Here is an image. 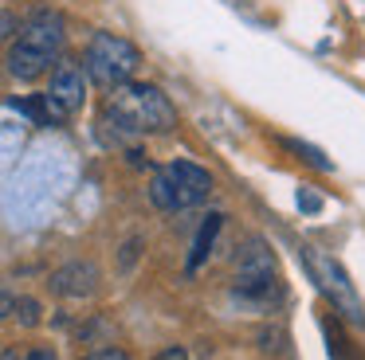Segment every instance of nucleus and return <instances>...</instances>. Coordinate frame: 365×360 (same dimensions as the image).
<instances>
[{"mask_svg": "<svg viewBox=\"0 0 365 360\" xmlns=\"http://www.w3.org/2000/svg\"><path fill=\"white\" fill-rule=\"evenodd\" d=\"M177 125V106L169 94L153 83H122L114 86L103 117H98V141L126 149L142 133H169Z\"/></svg>", "mask_w": 365, "mask_h": 360, "instance_id": "obj_1", "label": "nucleus"}, {"mask_svg": "<svg viewBox=\"0 0 365 360\" xmlns=\"http://www.w3.org/2000/svg\"><path fill=\"white\" fill-rule=\"evenodd\" d=\"M63 43H67L63 16L51 12V8L36 12L32 20L16 31V43H12V51H9L12 78H20V83H36L40 75H48L51 63H56L59 51H63Z\"/></svg>", "mask_w": 365, "mask_h": 360, "instance_id": "obj_2", "label": "nucleus"}, {"mask_svg": "<svg viewBox=\"0 0 365 360\" xmlns=\"http://www.w3.org/2000/svg\"><path fill=\"white\" fill-rule=\"evenodd\" d=\"M299 258H302V266H307V274L314 278V286L322 290V297L330 302L334 317H341L354 329H365V305H361V297H357L354 282L346 278V270H341L338 258L326 255V250H318V247H310V243L299 247Z\"/></svg>", "mask_w": 365, "mask_h": 360, "instance_id": "obj_3", "label": "nucleus"}, {"mask_svg": "<svg viewBox=\"0 0 365 360\" xmlns=\"http://www.w3.org/2000/svg\"><path fill=\"white\" fill-rule=\"evenodd\" d=\"M83 70L95 78L98 86H122L134 78V70L142 67V51H138L130 39L114 36V31H95L87 43V55H83Z\"/></svg>", "mask_w": 365, "mask_h": 360, "instance_id": "obj_4", "label": "nucleus"}, {"mask_svg": "<svg viewBox=\"0 0 365 360\" xmlns=\"http://www.w3.org/2000/svg\"><path fill=\"white\" fill-rule=\"evenodd\" d=\"M236 297L244 302H255V305H267L283 294V282H279V270H275V255L263 239H247L244 250L236 255Z\"/></svg>", "mask_w": 365, "mask_h": 360, "instance_id": "obj_5", "label": "nucleus"}, {"mask_svg": "<svg viewBox=\"0 0 365 360\" xmlns=\"http://www.w3.org/2000/svg\"><path fill=\"white\" fill-rule=\"evenodd\" d=\"M43 102H48V110H51V122L79 114L83 102H87V70L75 59H56V67H51V86H48V94H43Z\"/></svg>", "mask_w": 365, "mask_h": 360, "instance_id": "obj_6", "label": "nucleus"}, {"mask_svg": "<svg viewBox=\"0 0 365 360\" xmlns=\"http://www.w3.org/2000/svg\"><path fill=\"white\" fill-rule=\"evenodd\" d=\"M165 176H169V184H173V192H177V211L205 203L208 196H212V188H216L212 172L200 169V164H192V161H169Z\"/></svg>", "mask_w": 365, "mask_h": 360, "instance_id": "obj_7", "label": "nucleus"}, {"mask_svg": "<svg viewBox=\"0 0 365 360\" xmlns=\"http://www.w3.org/2000/svg\"><path fill=\"white\" fill-rule=\"evenodd\" d=\"M51 290H56L59 297H71V302H79V297H91L98 290V266L95 263H83V258H75V263L59 266L56 274H51Z\"/></svg>", "mask_w": 365, "mask_h": 360, "instance_id": "obj_8", "label": "nucleus"}, {"mask_svg": "<svg viewBox=\"0 0 365 360\" xmlns=\"http://www.w3.org/2000/svg\"><path fill=\"white\" fill-rule=\"evenodd\" d=\"M220 227H224V216H220V211L205 216V223L197 227V239H192V247H189V263H185V270H189V274H197L200 266H205V258H208V250H212Z\"/></svg>", "mask_w": 365, "mask_h": 360, "instance_id": "obj_9", "label": "nucleus"}, {"mask_svg": "<svg viewBox=\"0 0 365 360\" xmlns=\"http://www.w3.org/2000/svg\"><path fill=\"white\" fill-rule=\"evenodd\" d=\"M322 329H326V341H330V360H361V352L354 349V341L341 333V317L326 313V317H322Z\"/></svg>", "mask_w": 365, "mask_h": 360, "instance_id": "obj_10", "label": "nucleus"}, {"mask_svg": "<svg viewBox=\"0 0 365 360\" xmlns=\"http://www.w3.org/2000/svg\"><path fill=\"white\" fill-rule=\"evenodd\" d=\"M279 145H283L287 153H294L299 161L314 164L318 172H334V161H326V153H322V149H314L310 141H299V137H279Z\"/></svg>", "mask_w": 365, "mask_h": 360, "instance_id": "obj_11", "label": "nucleus"}, {"mask_svg": "<svg viewBox=\"0 0 365 360\" xmlns=\"http://www.w3.org/2000/svg\"><path fill=\"white\" fill-rule=\"evenodd\" d=\"M150 200H153V208H161V211H177V192H173V184H169L165 169L153 172V180H150Z\"/></svg>", "mask_w": 365, "mask_h": 360, "instance_id": "obj_12", "label": "nucleus"}, {"mask_svg": "<svg viewBox=\"0 0 365 360\" xmlns=\"http://www.w3.org/2000/svg\"><path fill=\"white\" fill-rule=\"evenodd\" d=\"M12 313H16V321L24 329H36L43 321V305L36 302V297H16V305H12Z\"/></svg>", "mask_w": 365, "mask_h": 360, "instance_id": "obj_13", "label": "nucleus"}, {"mask_svg": "<svg viewBox=\"0 0 365 360\" xmlns=\"http://www.w3.org/2000/svg\"><path fill=\"white\" fill-rule=\"evenodd\" d=\"M283 341H287V333H283L279 325H275V329H263V333H259V349H263V352H287Z\"/></svg>", "mask_w": 365, "mask_h": 360, "instance_id": "obj_14", "label": "nucleus"}, {"mask_svg": "<svg viewBox=\"0 0 365 360\" xmlns=\"http://www.w3.org/2000/svg\"><path fill=\"white\" fill-rule=\"evenodd\" d=\"M294 200H299V208L310 211V216H314V211H322V196H318L314 188H299V196H294Z\"/></svg>", "mask_w": 365, "mask_h": 360, "instance_id": "obj_15", "label": "nucleus"}, {"mask_svg": "<svg viewBox=\"0 0 365 360\" xmlns=\"http://www.w3.org/2000/svg\"><path fill=\"white\" fill-rule=\"evenodd\" d=\"M138 250H142V239H130L126 247H122V263H118L122 270H130V266L138 263Z\"/></svg>", "mask_w": 365, "mask_h": 360, "instance_id": "obj_16", "label": "nucleus"}, {"mask_svg": "<svg viewBox=\"0 0 365 360\" xmlns=\"http://www.w3.org/2000/svg\"><path fill=\"white\" fill-rule=\"evenodd\" d=\"M12 31H16V16H12V12H0V43H4Z\"/></svg>", "mask_w": 365, "mask_h": 360, "instance_id": "obj_17", "label": "nucleus"}, {"mask_svg": "<svg viewBox=\"0 0 365 360\" xmlns=\"http://www.w3.org/2000/svg\"><path fill=\"white\" fill-rule=\"evenodd\" d=\"M153 360H189V352H185L181 344H169V349H161Z\"/></svg>", "mask_w": 365, "mask_h": 360, "instance_id": "obj_18", "label": "nucleus"}, {"mask_svg": "<svg viewBox=\"0 0 365 360\" xmlns=\"http://www.w3.org/2000/svg\"><path fill=\"white\" fill-rule=\"evenodd\" d=\"M91 360H130V356H126L122 349H114V344H110V349H98V352H91Z\"/></svg>", "mask_w": 365, "mask_h": 360, "instance_id": "obj_19", "label": "nucleus"}, {"mask_svg": "<svg viewBox=\"0 0 365 360\" xmlns=\"http://www.w3.org/2000/svg\"><path fill=\"white\" fill-rule=\"evenodd\" d=\"M12 305H16V297L0 290V321H4V317H12Z\"/></svg>", "mask_w": 365, "mask_h": 360, "instance_id": "obj_20", "label": "nucleus"}, {"mask_svg": "<svg viewBox=\"0 0 365 360\" xmlns=\"http://www.w3.org/2000/svg\"><path fill=\"white\" fill-rule=\"evenodd\" d=\"M24 360H56V352L51 349H32V352H24Z\"/></svg>", "mask_w": 365, "mask_h": 360, "instance_id": "obj_21", "label": "nucleus"}, {"mask_svg": "<svg viewBox=\"0 0 365 360\" xmlns=\"http://www.w3.org/2000/svg\"><path fill=\"white\" fill-rule=\"evenodd\" d=\"M0 360H24L16 349H0Z\"/></svg>", "mask_w": 365, "mask_h": 360, "instance_id": "obj_22", "label": "nucleus"}]
</instances>
